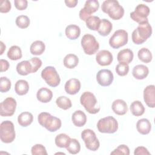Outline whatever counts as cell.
I'll return each mask as SVG.
<instances>
[{"label":"cell","mask_w":155,"mask_h":155,"mask_svg":"<svg viewBox=\"0 0 155 155\" xmlns=\"http://www.w3.org/2000/svg\"><path fill=\"white\" fill-rule=\"evenodd\" d=\"M81 45L84 53L88 55L94 54L99 48V42L95 37L90 34L83 36L81 39Z\"/></svg>","instance_id":"obj_7"},{"label":"cell","mask_w":155,"mask_h":155,"mask_svg":"<svg viewBox=\"0 0 155 155\" xmlns=\"http://www.w3.org/2000/svg\"><path fill=\"white\" fill-rule=\"evenodd\" d=\"M71 120L75 126L81 127L86 124L87 116L82 110H76L73 113Z\"/></svg>","instance_id":"obj_20"},{"label":"cell","mask_w":155,"mask_h":155,"mask_svg":"<svg viewBox=\"0 0 155 155\" xmlns=\"http://www.w3.org/2000/svg\"><path fill=\"white\" fill-rule=\"evenodd\" d=\"M0 65H1V72H4L7 71L10 66L9 62L5 60L1 59L0 60Z\"/></svg>","instance_id":"obj_47"},{"label":"cell","mask_w":155,"mask_h":155,"mask_svg":"<svg viewBox=\"0 0 155 155\" xmlns=\"http://www.w3.org/2000/svg\"><path fill=\"white\" fill-rule=\"evenodd\" d=\"M14 4L15 7L19 10H24L28 6V2L26 0H15Z\"/></svg>","instance_id":"obj_45"},{"label":"cell","mask_w":155,"mask_h":155,"mask_svg":"<svg viewBox=\"0 0 155 155\" xmlns=\"http://www.w3.org/2000/svg\"><path fill=\"white\" fill-rule=\"evenodd\" d=\"M18 73L22 76H26L29 73H32V67L29 61H23L18 63L16 65Z\"/></svg>","instance_id":"obj_26"},{"label":"cell","mask_w":155,"mask_h":155,"mask_svg":"<svg viewBox=\"0 0 155 155\" xmlns=\"http://www.w3.org/2000/svg\"><path fill=\"white\" fill-rule=\"evenodd\" d=\"M112 28L113 25L111 22L108 19H102L101 21L100 25L97 30V32L100 35L102 36H106L110 33Z\"/></svg>","instance_id":"obj_25"},{"label":"cell","mask_w":155,"mask_h":155,"mask_svg":"<svg viewBox=\"0 0 155 155\" xmlns=\"http://www.w3.org/2000/svg\"><path fill=\"white\" fill-rule=\"evenodd\" d=\"M56 103L59 108L65 110L70 108L72 106L71 100L68 97L64 96H61L58 97L56 99Z\"/></svg>","instance_id":"obj_36"},{"label":"cell","mask_w":155,"mask_h":155,"mask_svg":"<svg viewBox=\"0 0 155 155\" xmlns=\"http://www.w3.org/2000/svg\"><path fill=\"white\" fill-rule=\"evenodd\" d=\"M148 68L142 64L136 65L135 67H134L132 71V74L134 78L139 80H142L147 78L148 75Z\"/></svg>","instance_id":"obj_19"},{"label":"cell","mask_w":155,"mask_h":155,"mask_svg":"<svg viewBox=\"0 0 155 155\" xmlns=\"http://www.w3.org/2000/svg\"><path fill=\"white\" fill-rule=\"evenodd\" d=\"M16 137L15 127L10 120L3 121L0 125V137L2 142L9 143L12 142Z\"/></svg>","instance_id":"obj_5"},{"label":"cell","mask_w":155,"mask_h":155,"mask_svg":"<svg viewBox=\"0 0 155 155\" xmlns=\"http://www.w3.org/2000/svg\"><path fill=\"white\" fill-rule=\"evenodd\" d=\"M63 63L65 67L69 69H72L78 65L79 63V58L76 54H68L64 57Z\"/></svg>","instance_id":"obj_29"},{"label":"cell","mask_w":155,"mask_h":155,"mask_svg":"<svg viewBox=\"0 0 155 155\" xmlns=\"http://www.w3.org/2000/svg\"><path fill=\"white\" fill-rule=\"evenodd\" d=\"M71 138L66 134L61 133L55 137V144L59 148H66L70 143Z\"/></svg>","instance_id":"obj_33"},{"label":"cell","mask_w":155,"mask_h":155,"mask_svg":"<svg viewBox=\"0 0 155 155\" xmlns=\"http://www.w3.org/2000/svg\"><path fill=\"white\" fill-rule=\"evenodd\" d=\"M111 154L129 155L130 154V149L125 145H124V144L120 145L111 153Z\"/></svg>","instance_id":"obj_42"},{"label":"cell","mask_w":155,"mask_h":155,"mask_svg":"<svg viewBox=\"0 0 155 155\" xmlns=\"http://www.w3.org/2000/svg\"><path fill=\"white\" fill-rule=\"evenodd\" d=\"M16 100L11 97H7L0 104V114L1 116H12L16 108Z\"/></svg>","instance_id":"obj_13"},{"label":"cell","mask_w":155,"mask_h":155,"mask_svg":"<svg viewBox=\"0 0 155 155\" xmlns=\"http://www.w3.org/2000/svg\"><path fill=\"white\" fill-rule=\"evenodd\" d=\"M143 99L147 105L150 108L155 107V87L154 85L147 86L143 90Z\"/></svg>","instance_id":"obj_16"},{"label":"cell","mask_w":155,"mask_h":155,"mask_svg":"<svg viewBox=\"0 0 155 155\" xmlns=\"http://www.w3.org/2000/svg\"><path fill=\"white\" fill-rule=\"evenodd\" d=\"M150 8L145 4H138L135 8L134 11L130 13V18L135 22L140 24L147 21L148 16L150 14Z\"/></svg>","instance_id":"obj_11"},{"label":"cell","mask_w":155,"mask_h":155,"mask_svg":"<svg viewBox=\"0 0 155 155\" xmlns=\"http://www.w3.org/2000/svg\"><path fill=\"white\" fill-rule=\"evenodd\" d=\"M33 120V114L28 111H24L21 113L18 117V124L23 127H26L30 125L32 123Z\"/></svg>","instance_id":"obj_27"},{"label":"cell","mask_w":155,"mask_h":155,"mask_svg":"<svg viewBox=\"0 0 155 155\" xmlns=\"http://www.w3.org/2000/svg\"><path fill=\"white\" fill-rule=\"evenodd\" d=\"M128 41V35L124 30H117L109 39V44L113 48H119L126 45Z\"/></svg>","instance_id":"obj_10"},{"label":"cell","mask_w":155,"mask_h":155,"mask_svg":"<svg viewBox=\"0 0 155 155\" xmlns=\"http://www.w3.org/2000/svg\"><path fill=\"white\" fill-rule=\"evenodd\" d=\"M16 25L20 28H26L30 25V19L26 15H19L16 18Z\"/></svg>","instance_id":"obj_38"},{"label":"cell","mask_w":155,"mask_h":155,"mask_svg":"<svg viewBox=\"0 0 155 155\" xmlns=\"http://www.w3.org/2000/svg\"><path fill=\"white\" fill-rule=\"evenodd\" d=\"M101 9L113 20H119L124 15V9L116 0H106L102 4Z\"/></svg>","instance_id":"obj_2"},{"label":"cell","mask_w":155,"mask_h":155,"mask_svg":"<svg viewBox=\"0 0 155 155\" xmlns=\"http://www.w3.org/2000/svg\"><path fill=\"white\" fill-rule=\"evenodd\" d=\"M11 88V82L7 77H1L0 79V91L5 93L10 90Z\"/></svg>","instance_id":"obj_40"},{"label":"cell","mask_w":155,"mask_h":155,"mask_svg":"<svg viewBox=\"0 0 155 155\" xmlns=\"http://www.w3.org/2000/svg\"><path fill=\"white\" fill-rule=\"evenodd\" d=\"M65 91L67 93L74 95L79 92L81 89V82L76 78H71L68 80L65 84Z\"/></svg>","instance_id":"obj_17"},{"label":"cell","mask_w":155,"mask_h":155,"mask_svg":"<svg viewBox=\"0 0 155 155\" xmlns=\"http://www.w3.org/2000/svg\"><path fill=\"white\" fill-rule=\"evenodd\" d=\"M113 54L108 50H101L96 56V61L97 63L101 66H107L110 65L113 62Z\"/></svg>","instance_id":"obj_15"},{"label":"cell","mask_w":155,"mask_h":155,"mask_svg":"<svg viewBox=\"0 0 155 155\" xmlns=\"http://www.w3.org/2000/svg\"><path fill=\"white\" fill-rule=\"evenodd\" d=\"M65 33L66 36L69 39L75 40L78 39L81 35V28L76 25H68L65 28Z\"/></svg>","instance_id":"obj_24"},{"label":"cell","mask_w":155,"mask_h":155,"mask_svg":"<svg viewBox=\"0 0 155 155\" xmlns=\"http://www.w3.org/2000/svg\"><path fill=\"white\" fill-rule=\"evenodd\" d=\"M101 21V19L98 16H91L86 20V25L90 30L97 31L100 25Z\"/></svg>","instance_id":"obj_35"},{"label":"cell","mask_w":155,"mask_h":155,"mask_svg":"<svg viewBox=\"0 0 155 155\" xmlns=\"http://www.w3.org/2000/svg\"><path fill=\"white\" fill-rule=\"evenodd\" d=\"M97 128L100 133L112 134L118 129L117 120L113 116H107L99 120Z\"/></svg>","instance_id":"obj_4"},{"label":"cell","mask_w":155,"mask_h":155,"mask_svg":"<svg viewBox=\"0 0 155 155\" xmlns=\"http://www.w3.org/2000/svg\"><path fill=\"white\" fill-rule=\"evenodd\" d=\"M137 56L139 60L145 63H149L151 61L153 56L151 52L147 48H140L137 53Z\"/></svg>","instance_id":"obj_34"},{"label":"cell","mask_w":155,"mask_h":155,"mask_svg":"<svg viewBox=\"0 0 155 155\" xmlns=\"http://www.w3.org/2000/svg\"><path fill=\"white\" fill-rule=\"evenodd\" d=\"M66 149L70 154H78L81 150L80 143L76 139H71L69 144L66 147Z\"/></svg>","instance_id":"obj_37"},{"label":"cell","mask_w":155,"mask_h":155,"mask_svg":"<svg viewBox=\"0 0 155 155\" xmlns=\"http://www.w3.org/2000/svg\"><path fill=\"white\" fill-rule=\"evenodd\" d=\"M45 49V44L41 41H34L30 45V51L33 55H41L42 54Z\"/></svg>","instance_id":"obj_30"},{"label":"cell","mask_w":155,"mask_h":155,"mask_svg":"<svg viewBox=\"0 0 155 155\" xmlns=\"http://www.w3.org/2000/svg\"><path fill=\"white\" fill-rule=\"evenodd\" d=\"M114 76L111 70L108 69H102L96 74L97 83L102 87H107L111 85L113 81Z\"/></svg>","instance_id":"obj_14"},{"label":"cell","mask_w":155,"mask_h":155,"mask_svg":"<svg viewBox=\"0 0 155 155\" xmlns=\"http://www.w3.org/2000/svg\"><path fill=\"white\" fill-rule=\"evenodd\" d=\"M31 152L33 155H47V150L42 144H36L31 147Z\"/></svg>","instance_id":"obj_41"},{"label":"cell","mask_w":155,"mask_h":155,"mask_svg":"<svg viewBox=\"0 0 155 155\" xmlns=\"http://www.w3.org/2000/svg\"><path fill=\"white\" fill-rule=\"evenodd\" d=\"M116 73L120 76H124L127 75L129 71L128 64L122 62H119L116 67Z\"/></svg>","instance_id":"obj_39"},{"label":"cell","mask_w":155,"mask_h":155,"mask_svg":"<svg viewBox=\"0 0 155 155\" xmlns=\"http://www.w3.org/2000/svg\"><path fill=\"white\" fill-rule=\"evenodd\" d=\"M136 128L139 133L146 135L150 133L151 130V124L148 119L145 118L140 119L137 122Z\"/></svg>","instance_id":"obj_21"},{"label":"cell","mask_w":155,"mask_h":155,"mask_svg":"<svg viewBox=\"0 0 155 155\" xmlns=\"http://www.w3.org/2000/svg\"><path fill=\"white\" fill-rule=\"evenodd\" d=\"M78 1L77 0H66L65 1V3L66 5L70 8L75 7L78 4Z\"/></svg>","instance_id":"obj_48"},{"label":"cell","mask_w":155,"mask_h":155,"mask_svg":"<svg viewBox=\"0 0 155 155\" xmlns=\"http://www.w3.org/2000/svg\"><path fill=\"white\" fill-rule=\"evenodd\" d=\"M29 61L31 65L32 73L36 72L42 65V61L37 57L32 58L29 60Z\"/></svg>","instance_id":"obj_43"},{"label":"cell","mask_w":155,"mask_h":155,"mask_svg":"<svg viewBox=\"0 0 155 155\" xmlns=\"http://www.w3.org/2000/svg\"><path fill=\"white\" fill-rule=\"evenodd\" d=\"M152 34V28L148 21L139 24L138 27L133 30L131 39L135 44H142L149 38Z\"/></svg>","instance_id":"obj_1"},{"label":"cell","mask_w":155,"mask_h":155,"mask_svg":"<svg viewBox=\"0 0 155 155\" xmlns=\"http://www.w3.org/2000/svg\"><path fill=\"white\" fill-rule=\"evenodd\" d=\"M29 90V85L27 81L20 79L18 80L15 85V90L17 94L23 96L26 94Z\"/></svg>","instance_id":"obj_28"},{"label":"cell","mask_w":155,"mask_h":155,"mask_svg":"<svg viewBox=\"0 0 155 155\" xmlns=\"http://www.w3.org/2000/svg\"><path fill=\"white\" fill-rule=\"evenodd\" d=\"M134 155H141V154L150 155V153L148 151L147 148H146L145 147H144L143 146H140V147H137L136 148H135L134 151Z\"/></svg>","instance_id":"obj_46"},{"label":"cell","mask_w":155,"mask_h":155,"mask_svg":"<svg viewBox=\"0 0 155 155\" xmlns=\"http://www.w3.org/2000/svg\"><path fill=\"white\" fill-rule=\"evenodd\" d=\"M36 97L39 102L47 103L51 100L53 97V93L50 89L43 87L37 91Z\"/></svg>","instance_id":"obj_23"},{"label":"cell","mask_w":155,"mask_h":155,"mask_svg":"<svg viewBox=\"0 0 155 155\" xmlns=\"http://www.w3.org/2000/svg\"><path fill=\"white\" fill-rule=\"evenodd\" d=\"M39 124L50 132H54L61 127L62 122L60 119L53 116L47 112H42L38 116Z\"/></svg>","instance_id":"obj_3"},{"label":"cell","mask_w":155,"mask_h":155,"mask_svg":"<svg viewBox=\"0 0 155 155\" xmlns=\"http://www.w3.org/2000/svg\"><path fill=\"white\" fill-rule=\"evenodd\" d=\"M0 44H1V53H0V54L1 55V54H2L4 51L5 50L6 46H5V45L3 43V42H2V41L0 42Z\"/></svg>","instance_id":"obj_49"},{"label":"cell","mask_w":155,"mask_h":155,"mask_svg":"<svg viewBox=\"0 0 155 155\" xmlns=\"http://www.w3.org/2000/svg\"><path fill=\"white\" fill-rule=\"evenodd\" d=\"M81 137L85 144L86 148L89 150L95 151L99 148V141L92 130H84L81 133Z\"/></svg>","instance_id":"obj_9"},{"label":"cell","mask_w":155,"mask_h":155,"mask_svg":"<svg viewBox=\"0 0 155 155\" xmlns=\"http://www.w3.org/2000/svg\"><path fill=\"white\" fill-rule=\"evenodd\" d=\"M11 9V3L8 0H1L0 2V12L7 13Z\"/></svg>","instance_id":"obj_44"},{"label":"cell","mask_w":155,"mask_h":155,"mask_svg":"<svg viewBox=\"0 0 155 155\" xmlns=\"http://www.w3.org/2000/svg\"><path fill=\"white\" fill-rule=\"evenodd\" d=\"M22 56V54L21 49L17 45L12 46L7 51V57L12 61L20 59Z\"/></svg>","instance_id":"obj_32"},{"label":"cell","mask_w":155,"mask_h":155,"mask_svg":"<svg viewBox=\"0 0 155 155\" xmlns=\"http://www.w3.org/2000/svg\"><path fill=\"white\" fill-rule=\"evenodd\" d=\"M134 54L131 50L125 48L120 50L117 56V59L119 62L130 64L133 59Z\"/></svg>","instance_id":"obj_22"},{"label":"cell","mask_w":155,"mask_h":155,"mask_svg":"<svg viewBox=\"0 0 155 155\" xmlns=\"http://www.w3.org/2000/svg\"><path fill=\"white\" fill-rule=\"evenodd\" d=\"M99 7V3L96 0H88L85 2L84 7L79 12V18L81 20H86L91 16V15L96 12Z\"/></svg>","instance_id":"obj_12"},{"label":"cell","mask_w":155,"mask_h":155,"mask_svg":"<svg viewBox=\"0 0 155 155\" xmlns=\"http://www.w3.org/2000/svg\"><path fill=\"white\" fill-rule=\"evenodd\" d=\"M111 108L114 113L117 115H124L128 111L127 103L122 99H116L112 104Z\"/></svg>","instance_id":"obj_18"},{"label":"cell","mask_w":155,"mask_h":155,"mask_svg":"<svg viewBox=\"0 0 155 155\" xmlns=\"http://www.w3.org/2000/svg\"><path fill=\"white\" fill-rule=\"evenodd\" d=\"M130 111L135 116H142L145 112V107L139 101H135L130 105Z\"/></svg>","instance_id":"obj_31"},{"label":"cell","mask_w":155,"mask_h":155,"mask_svg":"<svg viewBox=\"0 0 155 155\" xmlns=\"http://www.w3.org/2000/svg\"><path fill=\"white\" fill-rule=\"evenodd\" d=\"M80 102L86 111L90 114H96L100 110V107H96L97 99L91 92L85 91L83 93L80 97Z\"/></svg>","instance_id":"obj_6"},{"label":"cell","mask_w":155,"mask_h":155,"mask_svg":"<svg viewBox=\"0 0 155 155\" xmlns=\"http://www.w3.org/2000/svg\"><path fill=\"white\" fill-rule=\"evenodd\" d=\"M41 77L45 82L52 87H57L61 82V79L56 68L52 66L45 67L41 72Z\"/></svg>","instance_id":"obj_8"}]
</instances>
